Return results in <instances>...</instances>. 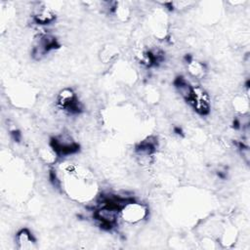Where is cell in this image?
<instances>
[{"mask_svg": "<svg viewBox=\"0 0 250 250\" xmlns=\"http://www.w3.org/2000/svg\"><path fill=\"white\" fill-rule=\"evenodd\" d=\"M60 48L58 39L48 32H40L36 35L31 49V57L35 61L42 60L47 54Z\"/></svg>", "mask_w": 250, "mask_h": 250, "instance_id": "cell-1", "label": "cell"}, {"mask_svg": "<svg viewBox=\"0 0 250 250\" xmlns=\"http://www.w3.org/2000/svg\"><path fill=\"white\" fill-rule=\"evenodd\" d=\"M57 105L61 110L69 115H78L82 112L83 106L75 92L70 88L62 89L57 98Z\"/></svg>", "mask_w": 250, "mask_h": 250, "instance_id": "cell-2", "label": "cell"}, {"mask_svg": "<svg viewBox=\"0 0 250 250\" xmlns=\"http://www.w3.org/2000/svg\"><path fill=\"white\" fill-rule=\"evenodd\" d=\"M50 147L60 157L70 156L79 150V145L66 133H62L51 139Z\"/></svg>", "mask_w": 250, "mask_h": 250, "instance_id": "cell-3", "label": "cell"}, {"mask_svg": "<svg viewBox=\"0 0 250 250\" xmlns=\"http://www.w3.org/2000/svg\"><path fill=\"white\" fill-rule=\"evenodd\" d=\"M148 215L147 207L135 199L127 202L120 210V218L128 224H137Z\"/></svg>", "mask_w": 250, "mask_h": 250, "instance_id": "cell-4", "label": "cell"}, {"mask_svg": "<svg viewBox=\"0 0 250 250\" xmlns=\"http://www.w3.org/2000/svg\"><path fill=\"white\" fill-rule=\"evenodd\" d=\"M15 241L20 250H31L36 248V239L27 228H23L17 232Z\"/></svg>", "mask_w": 250, "mask_h": 250, "instance_id": "cell-5", "label": "cell"}, {"mask_svg": "<svg viewBox=\"0 0 250 250\" xmlns=\"http://www.w3.org/2000/svg\"><path fill=\"white\" fill-rule=\"evenodd\" d=\"M36 8L37 9L34 11L33 18H32L33 21L36 24L47 25L55 21L56 14L51 8L45 5H40V4H39V7H36Z\"/></svg>", "mask_w": 250, "mask_h": 250, "instance_id": "cell-6", "label": "cell"}, {"mask_svg": "<svg viewBox=\"0 0 250 250\" xmlns=\"http://www.w3.org/2000/svg\"><path fill=\"white\" fill-rule=\"evenodd\" d=\"M187 68H188V72L189 73V75L192 76L193 78H197V79L202 78L206 72L205 64L203 62H201L199 61H195L193 59L187 62Z\"/></svg>", "mask_w": 250, "mask_h": 250, "instance_id": "cell-7", "label": "cell"}, {"mask_svg": "<svg viewBox=\"0 0 250 250\" xmlns=\"http://www.w3.org/2000/svg\"><path fill=\"white\" fill-rule=\"evenodd\" d=\"M117 56H118V50L114 46H111V45L104 46L100 53L101 61L104 63H108V62H112Z\"/></svg>", "mask_w": 250, "mask_h": 250, "instance_id": "cell-8", "label": "cell"}, {"mask_svg": "<svg viewBox=\"0 0 250 250\" xmlns=\"http://www.w3.org/2000/svg\"><path fill=\"white\" fill-rule=\"evenodd\" d=\"M233 106L239 114L248 113V108H249L248 99H245L244 97H236L233 101Z\"/></svg>", "mask_w": 250, "mask_h": 250, "instance_id": "cell-9", "label": "cell"}]
</instances>
